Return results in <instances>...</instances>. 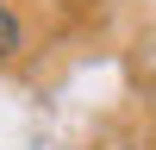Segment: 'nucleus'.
<instances>
[{
  "label": "nucleus",
  "mask_w": 156,
  "mask_h": 150,
  "mask_svg": "<svg viewBox=\"0 0 156 150\" xmlns=\"http://www.w3.org/2000/svg\"><path fill=\"white\" fill-rule=\"evenodd\" d=\"M19 50H25V25H19V12L0 0V62H12Z\"/></svg>",
  "instance_id": "1"
}]
</instances>
